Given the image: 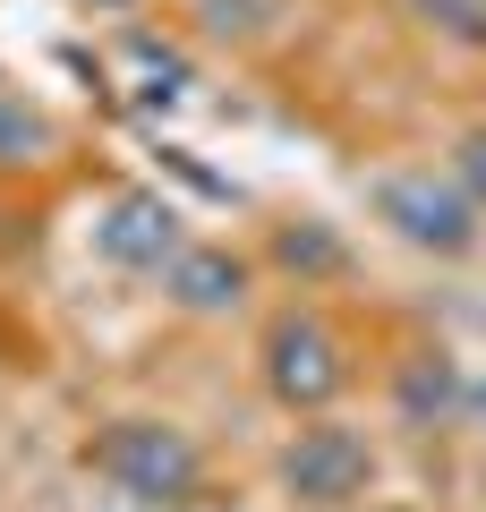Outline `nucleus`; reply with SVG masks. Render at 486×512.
I'll return each instance as SVG.
<instances>
[{
	"instance_id": "1",
	"label": "nucleus",
	"mask_w": 486,
	"mask_h": 512,
	"mask_svg": "<svg viewBox=\"0 0 486 512\" xmlns=\"http://www.w3.org/2000/svg\"><path fill=\"white\" fill-rule=\"evenodd\" d=\"M86 470L103 478L111 495H128V504L171 512V504H188V495H197L205 453H197V436H188V427H171V419H111L103 436L86 444Z\"/></svg>"
},
{
	"instance_id": "2",
	"label": "nucleus",
	"mask_w": 486,
	"mask_h": 512,
	"mask_svg": "<svg viewBox=\"0 0 486 512\" xmlns=\"http://www.w3.org/2000/svg\"><path fill=\"white\" fill-rule=\"evenodd\" d=\"M376 222L393 239H410V248H427V256H469V248H478V205H469L461 180L435 171V163L384 171V180H376Z\"/></svg>"
},
{
	"instance_id": "3",
	"label": "nucleus",
	"mask_w": 486,
	"mask_h": 512,
	"mask_svg": "<svg viewBox=\"0 0 486 512\" xmlns=\"http://www.w3.org/2000/svg\"><path fill=\"white\" fill-rule=\"evenodd\" d=\"M342 384H350V350H342V333L324 325V316L290 308L282 325L265 333V393H273L282 410L316 419V410L342 402Z\"/></svg>"
},
{
	"instance_id": "4",
	"label": "nucleus",
	"mask_w": 486,
	"mask_h": 512,
	"mask_svg": "<svg viewBox=\"0 0 486 512\" xmlns=\"http://www.w3.org/2000/svg\"><path fill=\"white\" fill-rule=\"evenodd\" d=\"M282 487L299 495V504L333 512V504H359L367 487H376V444L359 436V427H333L316 410V427H299L282 453Z\"/></svg>"
},
{
	"instance_id": "5",
	"label": "nucleus",
	"mask_w": 486,
	"mask_h": 512,
	"mask_svg": "<svg viewBox=\"0 0 486 512\" xmlns=\"http://www.w3.org/2000/svg\"><path fill=\"white\" fill-rule=\"evenodd\" d=\"M180 248H188L180 214H171L154 188H120V197H103V214H94V256H103L111 274H162Z\"/></svg>"
},
{
	"instance_id": "6",
	"label": "nucleus",
	"mask_w": 486,
	"mask_h": 512,
	"mask_svg": "<svg viewBox=\"0 0 486 512\" xmlns=\"http://www.w3.org/2000/svg\"><path fill=\"white\" fill-rule=\"evenodd\" d=\"M162 291H171V308H188V316H231L239 299H248V265H239L231 248H180L171 265H162Z\"/></svg>"
},
{
	"instance_id": "7",
	"label": "nucleus",
	"mask_w": 486,
	"mask_h": 512,
	"mask_svg": "<svg viewBox=\"0 0 486 512\" xmlns=\"http://www.w3.org/2000/svg\"><path fill=\"white\" fill-rule=\"evenodd\" d=\"M393 393H401V419H410V427H435L444 410H461V402H469V384L452 376V359H444V350H418V359L401 367V384H393Z\"/></svg>"
},
{
	"instance_id": "8",
	"label": "nucleus",
	"mask_w": 486,
	"mask_h": 512,
	"mask_svg": "<svg viewBox=\"0 0 486 512\" xmlns=\"http://www.w3.org/2000/svg\"><path fill=\"white\" fill-rule=\"evenodd\" d=\"M43 154H52V120H43L35 103H18V94L0 86V171L43 163Z\"/></svg>"
},
{
	"instance_id": "9",
	"label": "nucleus",
	"mask_w": 486,
	"mask_h": 512,
	"mask_svg": "<svg viewBox=\"0 0 486 512\" xmlns=\"http://www.w3.org/2000/svg\"><path fill=\"white\" fill-rule=\"evenodd\" d=\"M410 9L435 26V35H452V43H486V9L478 0H410Z\"/></svg>"
},
{
	"instance_id": "10",
	"label": "nucleus",
	"mask_w": 486,
	"mask_h": 512,
	"mask_svg": "<svg viewBox=\"0 0 486 512\" xmlns=\"http://www.w3.org/2000/svg\"><path fill=\"white\" fill-rule=\"evenodd\" d=\"M452 180H461V197L486 214V128H469L461 146H452Z\"/></svg>"
},
{
	"instance_id": "11",
	"label": "nucleus",
	"mask_w": 486,
	"mask_h": 512,
	"mask_svg": "<svg viewBox=\"0 0 486 512\" xmlns=\"http://www.w3.org/2000/svg\"><path fill=\"white\" fill-rule=\"evenodd\" d=\"M333 256H342V248H333L324 231H290L282 239V265H333Z\"/></svg>"
},
{
	"instance_id": "12",
	"label": "nucleus",
	"mask_w": 486,
	"mask_h": 512,
	"mask_svg": "<svg viewBox=\"0 0 486 512\" xmlns=\"http://www.w3.org/2000/svg\"><path fill=\"white\" fill-rule=\"evenodd\" d=\"M469 419H478V427H486V376H478V384H469Z\"/></svg>"
},
{
	"instance_id": "13",
	"label": "nucleus",
	"mask_w": 486,
	"mask_h": 512,
	"mask_svg": "<svg viewBox=\"0 0 486 512\" xmlns=\"http://www.w3.org/2000/svg\"><path fill=\"white\" fill-rule=\"evenodd\" d=\"M94 9H128V0H94Z\"/></svg>"
},
{
	"instance_id": "14",
	"label": "nucleus",
	"mask_w": 486,
	"mask_h": 512,
	"mask_svg": "<svg viewBox=\"0 0 486 512\" xmlns=\"http://www.w3.org/2000/svg\"><path fill=\"white\" fill-rule=\"evenodd\" d=\"M478 9H486V0H478Z\"/></svg>"
}]
</instances>
